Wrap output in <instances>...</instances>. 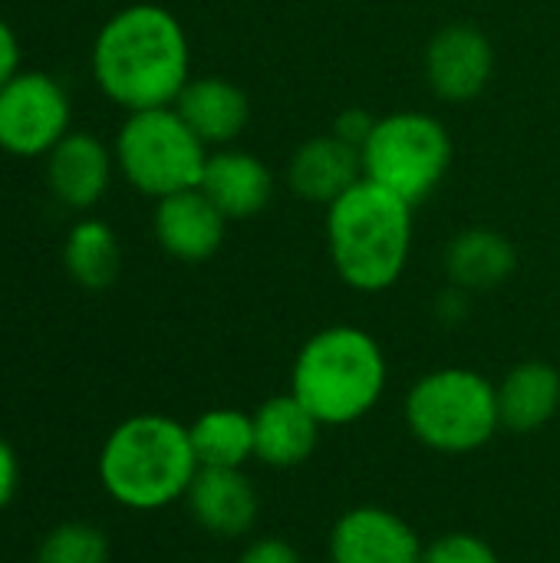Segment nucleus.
<instances>
[{
  "mask_svg": "<svg viewBox=\"0 0 560 563\" xmlns=\"http://www.w3.org/2000/svg\"><path fill=\"white\" fill-rule=\"evenodd\" d=\"M92 79L125 112L175 106L191 79V43L182 20L162 3L116 10L92 40Z\"/></svg>",
  "mask_w": 560,
  "mask_h": 563,
  "instance_id": "1",
  "label": "nucleus"
},
{
  "mask_svg": "<svg viewBox=\"0 0 560 563\" xmlns=\"http://www.w3.org/2000/svg\"><path fill=\"white\" fill-rule=\"evenodd\" d=\"M198 468L188 426L158 412L122 419L96 462L102 492L129 511H162L182 501Z\"/></svg>",
  "mask_w": 560,
  "mask_h": 563,
  "instance_id": "2",
  "label": "nucleus"
},
{
  "mask_svg": "<svg viewBox=\"0 0 560 563\" xmlns=\"http://www.w3.org/2000/svg\"><path fill=\"white\" fill-rule=\"evenodd\" d=\"M413 205L360 178L327 205V251L337 277L356 294L389 290L413 254Z\"/></svg>",
  "mask_w": 560,
  "mask_h": 563,
  "instance_id": "3",
  "label": "nucleus"
},
{
  "mask_svg": "<svg viewBox=\"0 0 560 563\" xmlns=\"http://www.w3.org/2000/svg\"><path fill=\"white\" fill-rule=\"evenodd\" d=\"M389 383V366L380 340L353 323L317 330L290 369V393L323 426L340 429L366 419Z\"/></svg>",
  "mask_w": 560,
  "mask_h": 563,
  "instance_id": "4",
  "label": "nucleus"
},
{
  "mask_svg": "<svg viewBox=\"0 0 560 563\" xmlns=\"http://www.w3.org/2000/svg\"><path fill=\"white\" fill-rule=\"evenodd\" d=\"M403 409L413 439L439 455L479 452L502 429L495 383L465 366H442L419 376Z\"/></svg>",
  "mask_w": 560,
  "mask_h": 563,
  "instance_id": "5",
  "label": "nucleus"
},
{
  "mask_svg": "<svg viewBox=\"0 0 560 563\" xmlns=\"http://www.w3.org/2000/svg\"><path fill=\"white\" fill-rule=\"evenodd\" d=\"M116 168L145 198H168L201 185L208 145L191 132L175 106L125 112L116 132Z\"/></svg>",
  "mask_w": 560,
  "mask_h": 563,
  "instance_id": "6",
  "label": "nucleus"
},
{
  "mask_svg": "<svg viewBox=\"0 0 560 563\" xmlns=\"http://www.w3.org/2000/svg\"><path fill=\"white\" fill-rule=\"evenodd\" d=\"M363 178L399 195L413 208L436 195L452 168V135L442 119L416 109L380 115L360 148Z\"/></svg>",
  "mask_w": 560,
  "mask_h": 563,
  "instance_id": "7",
  "label": "nucleus"
},
{
  "mask_svg": "<svg viewBox=\"0 0 560 563\" xmlns=\"http://www.w3.org/2000/svg\"><path fill=\"white\" fill-rule=\"evenodd\" d=\"M73 102L63 82L40 69H20L0 86V152L43 158L73 132Z\"/></svg>",
  "mask_w": 560,
  "mask_h": 563,
  "instance_id": "8",
  "label": "nucleus"
},
{
  "mask_svg": "<svg viewBox=\"0 0 560 563\" xmlns=\"http://www.w3.org/2000/svg\"><path fill=\"white\" fill-rule=\"evenodd\" d=\"M422 69L429 89L442 102H472L492 82L495 46L472 23H446L429 36Z\"/></svg>",
  "mask_w": 560,
  "mask_h": 563,
  "instance_id": "9",
  "label": "nucleus"
},
{
  "mask_svg": "<svg viewBox=\"0 0 560 563\" xmlns=\"http://www.w3.org/2000/svg\"><path fill=\"white\" fill-rule=\"evenodd\" d=\"M330 563H422V538L389 508L363 505L337 518L330 531Z\"/></svg>",
  "mask_w": 560,
  "mask_h": 563,
  "instance_id": "10",
  "label": "nucleus"
},
{
  "mask_svg": "<svg viewBox=\"0 0 560 563\" xmlns=\"http://www.w3.org/2000/svg\"><path fill=\"white\" fill-rule=\"evenodd\" d=\"M152 231L168 257L182 264H205L221 251L228 218L201 188H188L155 201Z\"/></svg>",
  "mask_w": 560,
  "mask_h": 563,
  "instance_id": "11",
  "label": "nucleus"
},
{
  "mask_svg": "<svg viewBox=\"0 0 560 563\" xmlns=\"http://www.w3.org/2000/svg\"><path fill=\"white\" fill-rule=\"evenodd\" d=\"M116 155L92 132H66L56 148L46 155V185L50 195L73 211L99 205L112 185Z\"/></svg>",
  "mask_w": 560,
  "mask_h": 563,
  "instance_id": "12",
  "label": "nucleus"
},
{
  "mask_svg": "<svg viewBox=\"0 0 560 563\" xmlns=\"http://www.w3.org/2000/svg\"><path fill=\"white\" fill-rule=\"evenodd\" d=\"M195 525L215 538H244L257 521V492L241 468H198L188 495Z\"/></svg>",
  "mask_w": 560,
  "mask_h": 563,
  "instance_id": "13",
  "label": "nucleus"
},
{
  "mask_svg": "<svg viewBox=\"0 0 560 563\" xmlns=\"http://www.w3.org/2000/svg\"><path fill=\"white\" fill-rule=\"evenodd\" d=\"M198 188L228 221H251L271 205L274 175L254 152L228 145L208 155Z\"/></svg>",
  "mask_w": 560,
  "mask_h": 563,
  "instance_id": "14",
  "label": "nucleus"
},
{
  "mask_svg": "<svg viewBox=\"0 0 560 563\" xmlns=\"http://www.w3.org/2000/svg\"><path fill=\"white\" fill-rule=\"evenodd\" d=\"M363 178V155L333 132L314 135L297 145L287 162V185L310 205H333Z\"/></svg>",
  "mask_w": 560,
  "mask_h": 563,
  "instance_id": "15",
  "label": "nucleus"
},
{
  "mask_svg": "<svg viewBox=\"0 0 560 563\" xmlns=\"http://www.w3.org/2000/svg\"><path fill=\"white\" fill-rule=\"evenodd\" d=\"M175 109L208 148L234 145L251 119L248 92L224 76H191Z\"/></svg>",
  "mask_w": 560,
  "mask_h": 563,
  "instance_id": "16",
  "label": "nucleus"
},
{
  "mask_svg": "<svg viewBox=\"0 0 560 563\" xmlns=\"http://www.w3.org/2000/svg\"><path fill=\"white\" fill-rule=\"evenodd\" d=\"M320 422L304 409L294 393L274 396L254 412V459L267 468H297L304 465L320 442Z\"/></svg>",
  "mask_w": 560,
  "mask_h": 563,
  "instance_id": "17",
  "label": "nucleus"
},
{
  "mask_svg": "<svg viewBox=\"0 0 560 563\" xmlns=\"http://www.w3.org/2000/svg\"><path fill=\"white\" fill-rule=\"evenodd\" d=\"M518 267L515 244L495 228H465L446 247V274L465 294L502 287Z\"/></svg>",
  "mask_w": 560,
  "mask_h": 563,
  "instance_id": "18",
  "label": "nucleus"
},
{
  "mask_svg": "<svg viewBox=\"0 0 560 563\" xmlns=\"http://www.w3.org/2000/svg\"><path fill=\"white\" fill-rule=\"evenodd\" d=\"M498 389V416L508 432H538L560 409V373L545 360H525L505 373Z\"/></svg>",
  "mask_w": 560,
  "mask_h": 563,
  "instance_id": "19",
  "label": "nucleus"
},
{
  "mask_svg": "<svg viewBox=\"0 0 560 563\" xmlns=\"http://www.w3.org/2000/svg\"><path fill=\"white\" fill-rule=\"evenodd\" d=\"M188 435L201 468H244L254 459V416L241 409H208L188 426Z\"/></svg>",
  "mask_w": 560,
  "mask_h": 563,
  "instance_id": "20",
  "label": "nucleus"
},
{
  "mask_svg": "<svg viewBox=\"0 0 560 563\" xmlns=\"http://www.w3.org/2000/svg\"><path fill=\"white\" fill-rule=\"evenodd\" d=\"M63 267L83 290L112 287L122 271V247L116 231L99 218L76 221L63 244Z\"/></svg>",
  "mask_w": 560,
  "mask_h": 563,
  "instance_id": "21",
  "label": "nucleus"
},
{
  "mask_svg": "<svg viewBox=\"0 0 560 563\" xmlns=\"http://www.w3.org/2000/svg\"><path fill=\"white\" fill-rule=\"evenodd\" d=\"M33 563H109V538L89 521H63L40 538Z\"/></svg>",
  "mask_w": 560,
  "mask_h": 563,
  "instance_id": "22",
  "label": "nucleus"
},
{
  "mask_svg": "<svg viewBox=\"0 0 560 563\" xmlns=\"http://www.w3.org/2000/svg\"><path fill=\"white\" fill-rule=\"evenodd\" d=\"M422 563H502L498 561V551L479 538V534H469V531H452V534H442L436 541L426 544L422 551Z\"/></svg>",
  "mask_w": 560,
  "mask_h": 563,
  "instance_id": "23",
  "label": "nucleus"
},
{
  "mask_svg": "<svg viewBox=\"0 0 560 563\" xmlns=\"http://www.w3.org/2000/svg\"><path fill=\"white\" fill-rule=\"evenodd\" d=\"M373 125H376V115H373L370 109L350 106V109H343V112L333 119V129H330V132H333L337 139L350 142L353 148H363V142L370 139Z\"/></svg>",
  "mask_w": 560,
  "mask_h": 563,
  "instance_id": "24",
  "label": "nucleus"
},
{
  "mask_svg": "<svg viewBox=\"0 0 560 563\" xmlns=\"http://www.w3.org/2000/svg\"><path fill=\"white\" fill-rule=\"evenodd\" d=\"M238 563H304V558L284 538H257L241 551Z\"/></svg>",
  "mask_w": 560,
  "mask_h": 563,
  "instance_id": "25",
  "label": "nucleus"
},
{
  "mask_svg": "<svg viewBox=\"0 0 560 563\" xmlns=\"http://www.w3.org/2000/svg\"><path fill=\"white\" fill-rule=\"evenodd\" d=\"M17 488H20V462L13 445L0 435V511L17 498Z\"/></svg>",
  "mask_w": 560,
  "mask_h": 563,
  "instance_id": "26",
  "label": "nucleus"
},
{
  "mask_svg": "<svg viewBox=\"0 0 560 563\" xmlns=\"http://www.w3.org/2000/svg\"><path fill=\"white\" fill-rule=\"evenodd\" d=\"M20 59H23V53H20L17 30L0 16V86L20 73Z\"/></svg>",
  "mask_w": 560,
  "mask_h": 563,
  "instance_id": "27",
  "label": "nucleus"
}]
</instances>
